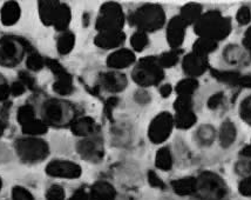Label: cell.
<instances>
[{
    "mask_svg": "<svg viewBox=\"0 0 251 200\" xmlns=\"http://www.w3.org/2000/svg\"><path fill=\"white\" fill-rule=\"evenodd\" d=\"M157 60H158V64L161 65V67L162 68L173 67L174 65H176V62H177L178 56L175 51H170V52L162 53V55L158 57Z\"/></svg>",
    "mask_w": 251,
    "mask_h": 200,
    "instance_id": "8d00e7d4",
    "label": "cell"
},
{
    "mask_svg": "<svg viewBox=\"0 0 251 200\" xmlns=\"http://www.w3.org/2000/svg\"><path fill=\"white\" fill-rule=\"evenodd\" d=\"M211 74L220 82L231 84V85H238V80H240L242 74L237 72H222V71L211 70Z\"/></svg>",
    "mask_w": 251,
    "mask_h": 200,
    "instance_id": "836d02e7",
    "label": "cell"
},
{
    "mask_svg": "<svg viewBox=\"0 0 251 200\" xmlns=\"http://www.w3.org/2000/svg\"><path fill=\"white\" fill-rule=\"evenodd\" d=\"M34 115H35V112H34V109H33V106L24 105V106L20 107L19 110H18L17 119L23 126V125L27 124V122L34 120V119H35Z\"/></svg>",
    "mask_w": 251,
    "mask_h": 200,
    "instance_id": "d590c367",
    "label": "cell"
},
{
    "mask_svg": "<svg viewBox=\"0 0 251 200\" xmlns=\"http://www.w3.org/2000/svg\"><path fill=\"white\" fill-rule=\"evenodd\" d=\"M25 47L22 41L12 37L0 39V65L13 67L22 61Z\"/></svg>",
    "mask_w": 251,
    "mask_h": 200,
    "instance_id": "ba28073f",
    "label": "cell"
},
{
    "mask_svg": "<svg viewBox=\"0 0 251 200\" xmlns=\"http://www.w3.org/2000/svg\"><path fill=\"white\" fill-rule=\"evenodd\" d=\"M231 20L223 17L219 11H210L202 14L195 24V32L200 38L219 43L231 33Z\"/></svg>",
    "mask_w": 251,
    "mask_h": 200,
    "instance_id": "6da1fadb",
    "label": "cell"
},
{
    "mask_svg": "<svg viewBox=\"0 0 251 200\" xmlns=\"http://www.w3.org/2000/svg\"><path fill=\"white\" fill-rule=\"evenodd\" d=\"M26 65L29 70L32 71H40L45 65H46V61L44 60V58L38 53H32V55L28 56L27 61H26Z\"/></svg>",
    "mask_w": 251,
    "mask_h": 200,
    "instance_id": "74e56055",
    "label": "cell"
},
{
    "mask_svg": "<svg viewBox=\"0 0 251 200\" xmlns=\"http://www.w3.org/2000/svg\"><path fill=\"white\" fill-rule=\"evenodd\" d=\"M238 191L242 196L251 197V175H248L238 185Z\"/></svg>",
    "mask_w": 251,
    "mask_h": 200,
    "instance_id": "bcb514c9",
    "label": "cell"
},
{
    "mask_svg": "<svg viewBox=\"0 0 251 200\" xmlns=\"http://www.w3.org/2000/svg\"><path fill=\"white\" fill-rule=\"evenodd\" d=\"M174 127V117L169 112H162L157 114L151 122L148 130V137L154 144H162L169 138Z\"/></svg>",
    "mask_w": 251,
    "mask_h": 200,
    "instance_id": "9c48e42d",
    "label": "cell"
},
{
    "mask_svg": "<svg viewBox=\"0 0 251 200\" xmlns=\"http://www.w3.org/2000/svg\"><path fill=\"white\" fill-rule=\"evenodd\" d=\"M202 17V6L199 4H187L183 6L181 10L180 18L183 20L186 25H190V24H196Z\"/></svg>",
    "mask_w": 251,
    "mask_h": 200,
    "instance_id": "603a6c76",
    "label": "cell"
},
{
    "mask_svg": "<svg viewBox=\"0 0 251 200\" xmlns=\"http://www.w3.org/2000/svg\"><path fill=\"white\" fill-rule=\"evenodd\" d=\"M22 130L27 136H41V134H45L47 132V125L44 120H37V119H34V120L23 125Z\"/></svg>",
    "mask_w": 251,
    "mask_h": 200,
    "instance_id": "83f0119b",
    "label": "cell"
},
{
    "mask_svg": "<svg viewBox=\"0 0 251 200\" xmlns=\"http://www.w3.org/2000/svg\"><path fill=\"white\" fill-rule=\"evenodd\" d=\"M5 130H6V122L4 120H1V119H0V137H1L2 134H4Z\"/></svg>",
    "mask_w": 251,
    "mask_h": 200,
    "instance_id": "680465c9",
    "label": "cell"
},
{
    "mask_svg": "<svg viewBox=\"0 0 251 200\" xmlns=\"http://www.w3.org/2000/svg\"><path fill=\"white\" fill-rule=\"evenodd\" d=\"M10 87H11V94H13L14 97H18V95H22L23 93H25L26 87L22 82L13 83Z\"/></svg>",
    "mask_w": 251,
    "mask_h": 200,
    "instance_id": "681fc988",
    "label": "cell"
},
{
    "mask_svg": "<svg viewBox=\"0 0 251 200\" xmlns=\"http://www.w3.org/2000/svg\"><path fill=\"white\" fill-rule=\"evenodd\" d=\"M11 94V87L7 84H1L0 85V100H6L8 95Z\"/></svg>",
    "mask_w": 251,
    "mask_h": 200,
    "instance_id": "f907efd6",
    "label": "cell"
},
{
    "mask_svg": "<svg viewBox=\"0 0 251 200\" xmlns=\"http://www.w3.org/2000/svg\"><path fill=\"white\" fill-rule=\"evenodd\" d=\"M237 137V130L235 124L230 120H226L221 125L220 128V143L221 146L224 148L230 147L235 143Z\"/></svg>",
    "mask_w": 251,
    "mask_h": 200,
    "instance_id": "44dd1931",
    "label": "cell"
},
{
    "mask_svg": "<svg viewBox=\"0 0 251 200\" xmlns=\"http://www.w3.org/2000/svg\"><path fill=\"white\" fill-rule=\"evenodd\" d=\"M235 171L237 174L248 177L251 175V161L250 160H241L235 165Z\"/></svg>",
    "mask_w": 251,
    "mask_h": 200,
    "instance_id": "ee69618b",
    "label": "cell"
},
{
    "mask_svg": "<svg viewBox=\"0 0 251 200\" xmlns=\"http://www.w3.org/2000/svg\"><path fill=\"white\" fill-rule=\"evenodd\" d=\"M89 200H115L116 191L107 181H98L92 186Z\"/></svg>",
    "mask_w": 251,
    "mask_h": 200,
    "instance_id": "e0dca14e",
    "label": "cell"
},
{
    "mask_svg": "<svg viewBox=\"0 0 251 200\" xmlns=\"http://www.w3.org/2000/svg\"><path fill=\"white\" fill-rule=\"evenodd\" d=\"M240 115L248 125L251 126V95L242 100L240 105Z\"/></svg>",
    "mask_w": 251,
    "mask_h": 200,
    "instance_id": "ab89813d",
    "label": "cell"
},
{
    "mask_svg": "<svg viewBox=\"0 0 251 200\" xmlns=\"http://www.w3.org/2000/svg\"><path fill=\"white\" fill-rule=\"evenodd\" d=\"M174 109L176 112L193 110V98L187 97V95H178L174 103Z\"/></svg>",
    "mask_w": 251,
    "mask_h": 200,
    "instance_id": "f35d334b",
    "label": "cell"
},
{
    "mask_svg": "<svg viewBox=\"0 0 251 200\" xmlns=\"http://www.w3.org/2000/svg\"><path fill=\"white\" fill-rule=\"evenodd\" d=\"M196 120V114L194 113L193 110H188V111L176 112V115L174 118V125L176 127L181 128V130H188L193 125H195Z\"/></svg>",
    "mask_w": 251,
    "mask_h": 200,
    "instance_id": "d4e9b609",
    "label": "cell"
},
{
    "mask_svg": "<svg viewBox=\"0 0 251 200\" xmlns=\"http://www.w3.org/2000/svg\"><path fill=\"white\" fill-rule=\"evenodd\" d=\"M130 23L135 25L139 31L146 32V33L154 32L164 25L166 14L160 5H143L131 14Z\"/></svg>",
    "mask_w": 251,
    "mask_h": 200,
    "instance_id": "7a4b0ae2",
    "label": "cell"
},
{
    "mask_svg": "<svg viewBox=\"0 0 251 200\" xmlns=\"http://www.w3.org/2000/svg\"><path fill=\"white\" fill-rule=\"evenodd\" d=\"M71 130L77 137H91L93 136L95 130H97V124L95 120L91 117H82L72 121Z\"/></svg>",
    "mask_w": 251,
    "mask_h": 200,
    "instance_id": "ac0fdd59",
    "label": "cell"
},
{
    "mask_svg": "<svg viewBox=\"0 0 251 200\" xmlns=\"http://www.w3.org/2000/svg\"><path fill=\"white\" fill-rule=\"evenodd\" d=\"M118 103H119V99H116V98H110V99L107 101L106 112H107V114H108V117L110 114H112L113 109H114V107L118 105Z\"/></svg>",
    "mask_w": 251,
    "mask_h": 200,
    "instance_id": "db71d44e",
    "label": "cell"
},
{
    "mask_svg": "<svg viewBox=\"0 0 251 200\" xmlns=\"http://www.w3.org/2000/svg\"><path fill=\"white\" fill-rule=\"evenodd\" d=\"M182 67H183L184 73L187 76H189L190 78H196V77L202 76L209 67L208 57H203L191 52L183 58Z\"/></svg>",
    "mask_w": 251,
    "mask_h": 200,
    "instance_id": "7c38bea8",
    "label": "cell"
},
{
    "mask_svg": "<svg viewBox=\"0 0 251 200\" xmlns=\"http://www.w3.org/2000/svg\"><path fill=\"white\" fill-rule=\"evenodd\" d=\"M133 80L142 87L157 85L164 78L163 68L158 64L157 58L147 57L142 58L131 73Z\"/></svg>",
    "mask_w": 251,
    "mask_h": 200,
    "instance_id": "277c9868",
    "label": "cell"
},
{
    "mask_svg": "<svg viewBox=\"0 0 251 200\" xmlns=\"http://www.w3.org/2000/svg\"><path fill=\"white\" fill-rule=\"evenodd\" d=\"M20 18V6L16 1H7L1 8V23L5 26L17 24Z\"/></svg>",
    "mask_w": 251,
    "mask_h": 200,
    "instance_id": "ffe728a7",
    "label": "cell"
},
{
    "mask_svg": "<svg viewBox=\"0 0 251 200\" xmlns=\"http://www.w3.org/2000/svg\"><path fill=\"white\" fill-rule=\"evenodd\" d=\"M73 109L61 100L50 99L44 104L43 115L46 125L61 126L66 121L73 118Z\"/></svg>",
    "mask_w": 251,
    "mask_h": 200,
    "instance_id": "52a82bcc",
    "label": "cell"
},
{
    "mask_svg": "<svg viewBox=\"0 0 251 200\" xmlns=\"http://www.w3.org/2000/svg\"><path fill=\"white\" fill-rule=\"evenodd\" d=\"M148 181L149 184H151V186L155 187V189H160V190L166 189V185H164L162 179L158 177L154 171L148 172Z\"/></svg>",
    "mask_w": 251,
    "mask_h": 200,
    "instance_id": "f6af8a7d",
    "label": "cell"
},
{
    "mask_svg": "<svg viewBox=\"0 0 251 200\" xmlns=\"http://www.w3.org/2000/svg\"><path fill=\"white\" fill-rule=\"evenodd\" d=\"M55 93L60 95H68L73 92V80L70 74H66L60 78H56V82L53 85Z\"/></svg>",
    "mask_w": 251,
    "mask_h": 200,
    "instance_id": "f1b7e54d",
    "label": "cell"
},
{
    "mask_svg": "<svg viewBox=\"0 0 251 200\" xmlns=\"http://www.w3.org/2000/svg\"><path fill=\"white\" fill-rule=\"evenodd\" d=\"M2 187V181H1V178H0V190H1Z\"/></svg>",
    "mask_w": 251,
    "mask_h": 200,
    "instance_id": "91938a15",
    "label": "cell"
},
{
    "mask_svg": "<svg viewBox=\"0 0 251 200\" xmlns=\"http://www.w3.org/2000/svg\"><path fill=\"white\" fill-rule=\"evenodd\" d=\"M46 173L50 177L76 179L81 175L82 170L77 164L68 160H53L47 165Z\"/></svg>",
    "mask_w": 251,
    "mask_h": 200,
    "instance_id": "8fae6325",
    "label": "cell"
},
{
    "mask_svg": "<svg viewBox=\"0 0 251 200\" xmlns=\"http://www.w3.org/2000/svg\"><path fill=\"white\" fill-rule=\"evenodd\" d=\"M199 88V82L195 78H187L181 80L180 83L176 85V92L178 95H187L191 97L194 92Z\"/></svg>",
    "mask_w": 251,
    "mask_h": 200,
    "instance_id": "4dcf8cb0",
    "label": "cell"
},
{
    "mask_svg": "<svg viewBox=\"0 0 251 200\" xmlns=\"http://www.w3.org/2000/svg\"><path fill=\"white\" fill-rule=\"evenodd\" d=\"M243 45L246 47V50L249 52V55L251 57V28L248 29L246 35H244V39H243Z\"/></svg>",
    "mask_w": 251,
    "mask_h": 200,
    "instance_id": "f5cc1de1",
    "label": "cell"
},
{
    "mask_svg": "<svg viewBox=\"0 0 251 200\" xmlns=\"http://www.w3.org/2000/svg\"><path fill=\"white\" fill-rule=\"evenodd\" d=\"M241 156L247 158V159H251V144L246 146V147L241 151Z\"/></svg>",
    "mask_w": 251,
    "mask_h": 200,
    "instance_id": "6f0895ef",
    "label": "cell"
},
{
    "mask_svg": "<svg viewBox=\"0 0 251 200\" xmlns=\"http://www.w3.org/2000/svg\"><path fill=\"white\" fill-rule=\"evenodd\" d=\"M223 57L228 64L236 65L240 64V62L243 60L244 53L243 50H242L241 47H238L237 45H229L228 47H226Z\"/></svg>",
    "mask_w": 251,
    "mask_h": 200,
    "instance_id": "f546056e",
    "label": "cell"
},
{
    "mask_svg": "<svg viewBox=\"0 0 251 200\" xmlns=\"http://www.w3.org/2000/svg\"><path fill=\"white\" fill-rule=\"evenodd\" d=\"M60 2L59 1H40L39 4V13L45 25H53V20L56 8Z\"/></svg>",
    "mask_w": 251,
    "mask_h": 200,
    "instance_id": "cb8c5ba5",
    "label": "cell"
},
{
    "mask_svg": "<svg viewBox=\"0 0 251 200\" xmlns=\"http://www.w3.org/2000/svg\"><path fill=\"white\" fill-rule=\"evenodd\" d=\"M217 46H219V43H216V41L204 39V38H199V40L194 44L193 52L200 56L208 57V55H210L211 52L216 51Z\"/></svg>",
    "mask_w": 251,
    "mask_h": 200,
    "instance_id": "4316f807",
    "label": "cell"
},
{
    "mask_svg": "<svg viewBox=\"0 0 251 200\" xmlns=\"http://www.w3.org/2000/svg\"><path fill=\"white\" fill-rule=\"evenodd\" d=\"M19 78H20V82H22L24 85H25V87H28L31 89L34 88V85H35L34 79H33L28 73L20 72L19 73Z\"/></svg>",
    "mask_w": 251,
    "mask_h": 200,
    "instance_id": "c3c4849f",
    "label": "cell"
},
{
    "mask_svg": "<svg viewBox=\"0 0 251 200\" xmlns=\"http://www.w3.org/2000/svg\"><path fill=\"white\" fill-rule=\"evenodd\" d=\"M47 200H65V191L60 185H52L46 193Z\"/></svg>",
    "mask_w": 251,
    "mask_h": 200,
    "instance_id": "b9f144b4",
    "label": "cell"
},
{
    "mask_svg": "<svg viewBox=\"0 0 251 200\" xmlns=\"http://www.w3.org/2000/svg\"><path fill=\"white\" fill-rule=\"evenodd\" d=\"M172 91H173V88L169 84H166V85H163L162 87L160 88V93L163 98H168L169 95L172 94Z\"/></svg>",
    "mask_w": 251,
    "mask_h": 200,
    "instance_id": "9f6ffc18",
    "label": "cell"
},
{
    "mask_svg": "<svg viewBox=\"0 0 251 200\" xmlns=\"http://www.w3.org/2000/svg\"><path fill=\"white\" fill-rule=\"evenodd\" d=\"M68 200H89V196L83 190H79Z\"/></svg>",
    "mask_w": 251,
    "mask_h": 200,
    "instance_id": "816d5d0a",
    "label": "cell"
},
{
    "mask_svg": "<svg viewBox=\"0 0 251 200\" xmlns=\"http://www.w3.org/2000/svg\"><path fill=\"white\" fill-rule=\"evenodd\" d=\"M16 151L25 163H39L49 156V145L35 137H26L16 142Z\"/></svg>",
    "mask_w": 251,
    "mask_h": 200,
    "instance_id": "5b68a950",
    "label": "cell"
},
{
    "mask_svg": "<svg viewBox=\"0 0 251 200\" xmlns=\"http://www.w3.org/2000/svg\"><path fill=\"white\" fill-rule=\"evenodd\" d=\"M75 44V37L71 32H65L58 39V51L60 55H68L73 50Z\"/></svg>",
    "mask_w": 251,
    "mask_h": 200,
    "instance_id": "1f68e13d",
    "label": "cell"
},
{
    "mask_svg": "<svg viewBox=\"0 0 251 200\" xmlns=\"http://www.w3.org/2000/svg\"><path fill=\"white\" fill-rule=\"evenodd\" d=\"M71 10L66 4H59L58 8H56L54 20H53V26H54L56 31H66L71 23Z\"/></svg>",
    "mask_w": 251,
    "mask_h": 200,
    "instance_id": "7402d4cb",
    "label": "cell"
},
{
    "mask_svg": "<svg viewBox=\"0 0 251 200\" xmlns=\"http://www.w3.org/2000/svg\"><path fill=\"white\" fill-rule=\"evenodd\" d=\"M197 140L203 145H210L215 139V130L210 125H203L197 130Z\"/></svg>",
    "mask_w": 251,
    "mask_h": 200,
    "instance_id": "d6a6232c",
    "label": "cell"
},
{
    "mask_svg": "<svg viewBox=\"0 0 251 200\" xmlns=\"http://www.w3.org/2000/svg\"><path fill=\"white\" fill-rule=\"evenodd\" d=\"M130 45L134 50L137 52H141L146 49V46L148 45V35L146 32L137 31L131 35L130 38Z\"/></svg>",
    "mask_w": 251,
    "mask_h": 200,
    "instance_id": "e575fe53",
    "label": "cell"
},
{
    "mask_svg": "<svg viewBox=\"0 0 251 200\" xmlns=\"http://www.w3.org/2000/svg\"><path fill=\"white\" fill-rule=\"evenodd\" d=\"M236 19L240 25H249L251 22V10L248 6H242V7L238 10L237 16H236Z\"/></svg>",
    "mask_w": 251,
    "mask_h": 200,
    "instance_id": "7bdbcfd3",
    "label": "cell"
},
{
    "mask_svg": "<svg viewBox=\"0 0 251 200\" xmlns=\"http://www.w3.org/2000/svg\"><path fill=\"white\" fill-rule=\"evenodd\" d=\"M223 99H224V94L222 93V92H219V93L213 94L208 100V107L210 110L219 109V107L221 106V104H222Z\"/></svg>",
    "mask_w": 251,
    "mask_h": 200,
    "instance_id": "7dc6e473",
    "label": "cell"
},
{
    "mask_svg": "<svg viewBox=\"0 0 251 200\" xmlns=\"http://www.w3.org/2000/svg\"><path fill=\"white\" fill-rule=\"evenodd\" d=\"M126 39V35L122 31H106L99 32L95 37L94 43L98 47L103 50H112L121 46Z\"/></svg>",
    "mask_w": 251,
    "mask_h": 200,
    "instance_id": "5bb4252c",
    "label": "cell"
},
{
    "mask_svg": "<svg viewBox=\"0 0 251 200\" xmlns=\"http://www.w3.org/2000/svg\"><path fill=\"white\" fill-rule=\"evenodd\" d=\"M101 86L106 91L112 92V93H118V92L124 91L127 87V78L125 74L119 72H107L103 73L100 78Z\"/></svg>",
    "mask_w": 251,
    "mask_h": 200,
    "instance_id": "9a60e30c",
    "label": "cell"
},
{
    "mask_svg": "<svg viewBox=\"0 0 251 200\" xmlns=\"http://www.w3.org/2000/svg\"><path fill=\"white\" fill-rule=\"evenodd\" d=\"M76 151L82 159L91 163H99L104 156L103 140L99 137H87L77 143Z\"/></svg>",
    "mask_w": 251,
    "mask_h": 200,
    "instance_id": "30bf717a",
    "label": "cell"
},
{
    "mask_svg": "<svg viewBox=\"0 0 251 200\" xmlns=\"http://www.w3.org/2000/svg\"><path fill=\"white\" fill-rule=\"evenodd\" d=\"M195 193L200 200H224L228 189L219 174L214 172H203L196 179Z\"/></svg>",
    "mask_w": 251,
    "mask_h": 200,
    "instance_id": "3957f363",
    "label": "cell"
},
{
    "mask_svg": "<svg viewBox=\"0 0 251 200\" xmlns=\"http://www.w3.org/2000/svg\"><path fill=\"white\" fill-rule=\"evenodd\" d=\"M173 191L178 196H191L196 192V178L187 177L174 180L172 183Z\"/></svg>",
    "mask_w": 251,
    "mask_h": 200,
    "instance_id": "d6986e66",
    "label": "cell"
},
{
    "mask_svg": "<svg viewBox=\"0 0 251 200\" xmlns=\"http://www.w3.org/2000/svg\"><path fill=\"white\" fill-rule=\"evenodd\" d=\"M134 61H135V55L126 49L115 51L107 58L108 67L115 68V70H122V68L130 66Z\"/></svg>",
    "mask_w": 251,
    "mask_h": 200,
    "instance_id": "2e32d148",
    "label": "cell"
},
{
    "mask_svg": "<svg viewBox=\"0 0 251 200\" xmlns=\"http://www.w3.org/2000/svg\"><path fill=\"white\" fill-rule=\"evenodd\" d=\"M155 165L162 171H169L173 167V156L168 147H162L157 151L155 157Z\"/></svg>",
    "mask_w": 251,
    "mask_h": 200,
    "instance_id": "484cf974",
    "label": "cell"
},
{
    "mask_svg": "<svg viewBox=\"0 0 251 200\" xmlns=\"http://www.w3.org/2000/svg\"><path fill=\"white\" fill-rule=\"evenodd\" d=\"M124 25V11L118 2H106L101 6L97 19V29L99 32L122 31Z\"/></svg>",
    "mask_w": 251,
    "mask_h": 200,
    "instance_id": "8992f818",
    "label": "cell"
},
{
    "mask_svg": "<svg viewBox=\"0 0 251 200\" xmlns=\"http://www.w3.org/2000/svg\"><path fill=\"white\" fill-rule=\"evenodd\" d=\"M238 85L242 87L251 88V76H241L240 80H238Z\"/></svg>",
    "mask_w": 251,
    "mask_h": 200,
    "instance_id": "11a10c76",
    "label": "cell"
},
{
    "mask_svg": "<svg viewBox=\"0 0 251 200\" xmlns=\"http://www.w3.org/2000/svg\"><path fill=\"white\" fill-rule=\"evenodd\" d=\"M186 28L187 25L180 16L174 17L170 20L167 28V40L172 49H178L183 44L184 37H186Z\"/></svg>",
    "mask_w": 251,
    "mask_h": 200,
    "instance_id": "4fadbf2b",
    "label": "cell"
},
{
    "mask_svg": "<svg viewBox=\"0 0 251 200\" xmlns=\"http://www.w3.org/2000/svg\"><path fill=\"white\" fill-rule=\"evenodd\" d=\"M12 200H35L34 197L25 187L16 186L12 190Z\"/></svg>",
    "mask_w": 251,
    "mask_h": 200,
    "instance_id": "60d3db41",
    "label": "cell"
}]
</instances>
